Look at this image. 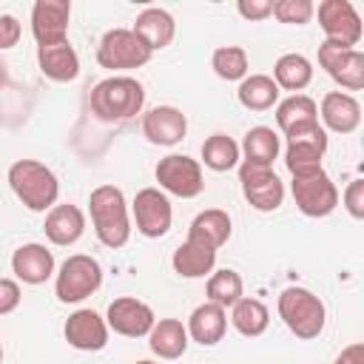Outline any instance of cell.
<instances>
[{"label": "cell", "mask_w": 364, "mask_h": 364, "mask_svg": "<svg viewBox=\"0 0 364 364\" xmlns=\"http://www.w3.org/2000/svg\"><path fill=\"white\" fill-rule=\"evenodd\" d=\"M88 213L97 239L105 247H122L131 239V216H128V202L125 193L117 185H100L88 196Z\"/></svg>", "instance_id": "cell-1"}, {"label": "cell", "mask_w": 364, "mask_h": 364, "mask_svg": "<svg viewBox=\"0 0 364 364\" xmlns=\"http://www.w3.org/2000/svg\"><path fill=\"white\" fill-rule=\"evenodd\" d=\"M145 105V88L134 77L114 74L91 88V111L105 122L134 119Z\"/></svg>", "instance_id": "cell-2"}, {"label": "cell", "mask_w": 364, "mask_h": 364, "mask_svg": "<svg viewBox=\"0 0 364 364\" xmlns=\"http://www.w3.org/2000/svg\"><path fill=\"white\" fill-rule=\"evenodd\" d=\"M9 185H11L14 196L34 213L51 210L60 196L57 173L37 159H17L9 168Z\"/></svg>", "instance_id": "cell-3"}, {"label": "cell", "mask_w": 364, "mask_h": 364, "mask_svg": "<svg viewBox=\"0 0 364 364\" xmlns=\"http://www.w3.org/2000/svg\"><path fill=\"white\" fill-rule=\"evenodd\" d=\"M279 316L296 338H318L327 321L324 301L307 287H284L279 293Z\"/></svg>", "instance_id": "cell-4"}, {"label": "cell", "mask_w": 364, "mask_h": 364, "mask_svg": "<svg viewBox=\"0 0 364 364\" xmlns=\"http://www.w3.org/2000/svg\"><path fill=\"white\" fill-rule=\"evenodd\" d=\"M102 284V267L94 256L85 253H74L68 256L54 279V293L63 304H77L88 296H94Z\"/></svg>", "instance_id": "cell-5"}, {"label": "cell", "mask_w": 364, "mask_h": 364, "mask_svg": "<svg viewBox=\"0 0 364 364\" xmlns=\"http://www.w3.org/2000/svg\"><path fill=\"white\" fill-rule=\"evenodd\" d=\"M151 48L131 31V28H111L102 34L97 46V63L108 71H128L139 68L151 60Z\"/></svg>", "instance_id": "cell-6"}, {"label": "cell", "mask_w": 364, "mask_h": 364, "mask_svg": "<svg viewBox=\"0 0 364 364\" xmlns=\"http://www.w3.org/2000/svg\"><path fill=\"white\" fill-rule=\"evenodd\" d=\"M290 191H293V202L296 208L310 216V219H321V216H330L338 205V188L336 182L321 171H313V173H301V176H293L290 182Z\"/></svg>", "instance_id": "cell-7"}, {"label": "cell", "mask_w": 364, "mask_h": 364, "mask_svg": "<svg viewBox=\"0 0 364 364\" xmlns=\"http://www.w3.org/2000/svg\"><path fill=\"white\" fill-rule=\"evenodd\" d=\"M156 182L162 191L182 196V199H193L202 193L205 179H202V165L196 159H191L188 154H168L156 162L154 171Z\"/></svg>", "instance_id": "cell-8"}, {"label": "cell", "mask_w": 364, "mask_h": 364, "mask_svg": "<svg viewBox=\"0 0 364 364\" xmlns=\"http://www.w3.org/2000/svg\"><path fill=\"white\" fill-rule=\"evenodd\" d=\"M239 182H242V193L250 202V208H256L262 213H270L284 202V182L267 165L242 162L239 165Z\"/></svg>", "instance_id": "cell-9"}, {"label": "cell", "mask_w": 364, "mask_h": 364, "mask_svg": "<svg viewBox=\"0 0 364 364\" xmlns=\"http://www.w3.org/2000/svg\"><path fill=\"white\" fill-rule=\"evenodd\" d=\"M131 213H134L136 230L142 236H148V239L165 236L171 230V222H173L171 199L159 188H142V191H136L134 205H131Z\"/></svg>", "instance_id": "cell-10"}, {"label": "cell", "mask_w": 364, "mask_h": 364, "mask_svg": "<svg viewBox=\"0 0 364 364\" xmlns=\"http://www.w3.org/2000/svg\"><path fill=\"white\" fill-rule=\"evenodd\" d=\"M318 26L324 40L355 48L361 40V17L350 0H324L318 3Z\"/></svg>", "instance_id": "cell-11"}, {"label": "cell", "mask_w": 364, "mask_h": 364, "mask_svg": "<svg viewBox=\"0 0 364 364\" xmlns=\"http://www.w3.org/2000/svg\"><path fill=\"white\" fill-rule=\"evenodd\" d=\"M318 63L341 88L347 91L364 88V54L358 48H347L324 40L318 46Z\"/></svg>", "instance_id": "cell-12"}, {"label": "cell", "mask_w": 364, "mask_h": 364, "mask_svg": "<svg viewBox=\"0 0 364 364\" xmlns=\"http://www.w3.org/2000/svg\"><path fill=\"white\" fill-rule=\"evenodd\" d=\"M156 316L154 310L134 299V296H119L108 304V313H105V324L108 330H114L117 336H125V338H142L151 333Z\"/></svg>", "instance_id": "cell-13"}, {"label": "cell", "mask_w": 364, "mask_h": 364, "mask_svg": "<svg viewBox=\"0 0 364 364\" xmlns=\"http://www.w3.org/2000/svg\"><path fill=\"white\" fill-rule=\"evenodd\" d=\"M327 151V131L321 125L301 131L296 136H287V151H284V165L293 176L321 171V159Z\"/></svg>", "instance_id": "cell-14"}, {"label": "cell", "mask_w": 364, "mask_h": 364, "mask_svg": "<svg viewBox=\"0 0 364 364\" xmlns=\"http://www.w3.org/2000/svg\"><path fill=\"white\" fill-rule=\"evenodd\" d=\"M68 0H37L31 6V34L37 46H54L68 40Z\"/></svg>", "instance_id": "cell-15"}, {"label": "cell", "mask_w": 364, "mask_h": 364, "mask_svg": "<svg viewBox=\"0 0 364 364\" xmlns=\"http://www.w3.org/2000/svg\"><path fill=\"white\" fill-rule=\"evenodd\" d=\"M65 341L74 347V350H82V353H97L108 344V324L100 313L82 307V310H74L68 318H65Z\"/></svg>", "instance_id": "cell-16"}, {"label": "cell", "mask_w": 364, "mask_h": 364, "mask_svg": "<svg viewBox=\"0 0 364 364\" xmlns=\"http://www.w3.org/2000/svg\"><path fill=\"white\" fill-rule=\"evenodd\" d=\"M188 134V119L179 108L173 105H156L151 108L145 117H142V136L151 142V145H176L182 142Z\"/></svg>", "instance_id": "cell-17"}, {"label": "cell", "mask_w": 364, "mask_h": 364, "mask_svg": "<svg viewBox=\"0 0 364 364\" xmlns=\"http://www.w3.org/2000/svg\"><path fill=\"white\" fill-rule=\"evenodd\" d=\"M11 273L23 284H43L54 276V253L40 242L20 245L11 253Z\"/></svg>", "instance_id": "cell-18"}, {"label": "cell", "mask_w": 364, "mask_h": 364, "mask_svg": "<svg viewBox=\"0 0 364 364\" xmlns=\"http://www.w3.org/2000/svg\"><path fill=\"white\" fill-rule=\"evenodd\" d=\"M321 122L336 134H353L361 125V105L347 91H330L321 97Z\"/></svg>", "instance_id": "cell-19"}, {"label": "cell", "mask_w": 364, "mask_h": 364, "mask_svg": "<svg viewBox=\"0 0 364 364\" xmlns=\"http://www.w3.org/2000/svg\"><path fill=\"white\" fill-rule=\"evenodd\" d=\"M276 122L284 136H296L318 125V105L307 94H290L276 105Z\"/></svg>", "instance_id": "cell-20"}, {"label": "cell", "mask_w": 364, "mask_h": 364, "mask_svg": "<svg viewBox=\"0 0 364 364\" xmlns=\"http://www.w3.org/2000/svg\"><path fill=\"white\" fill-rule=\"evenodd\" d=\"M46 239L57 247H68L74 245L82 233H85V213L77 205H54L46 213Z\"/></svg>", "instance_id": "cell-21"}, {"label": "cell", "mask_w": 364, "mask_h": 364, "mask_svg": "<svg viewBox=\"0 0 364 364\" xmlns=\"http://www.w3.org/2000/svg\"><path fill=\"white\" fill-rule=\"evenodd\" d=\"M185 330H188V338H193L196 344L213 347V344H219V341L225 338L228 313H225V307H219V304H213V301H205V304L193 307V313H191Z\"/></svg>", "instance_id": "cell-22"}, {"label": "cell", "mask_w": 364, "mask_h": 364, "mask_svg": "<svg viewBox=\"0 0 364 364\" xmlns=\"http://www.w3.org/2000/svg\"><path fill=\"white\" fill-rule=\"evenodd\" d=\"M151 51H159L165 46H171L173 34H176V23L171 17V11L159 9V6H151V9H142L134 20V28H131Z\"/></svg>", "instance_id": "cell-23"}, {"label": "cell", "mask_w": 364, "mask_h": 364, "mask_svg": "<svg viewBox=\"0 0 364 364\" xmlns=\"http://www.w3.org/2000/svg\"><path fill=\"white\" fill-rule=\"evenodd\" d=\"M37 65L43 77L54 82H71L80 74V57L68 40L54 43V46H37Z\"/></svg>", "instance_id": "cell-24"}, {"label": "cell", "mask_w": 364, "mask_h": 364, "mask_svg": "<svg viewBox=\"0 0 364 364\" xmlns=\"http://www.w3.org/2000/svg\"><path fill=\"white\" fill-rule=\"evenodd\" d=\"M171 264H173V270H176L182 279H202V276L213 273V267H216V250H213L210 245H205V242L188 236V239L173 250Z\"/></svg>", "instance_id": "cell-25"}, {"label": "cell", "mask_w": 364, "mask_h": 364, "mask_svg": "<svg viewBox=\"0 0 364 364\" xmlns=\"http://www.w3.org/2000/svg\"><path fill=\"white\" fill-rule=\"evenodd\" d=\"M148 347L154 355L165 358V361H173L179 355H185L188 350V330L179 318H159L154 321L151 333H148Z\"/></svg>", "instance_id": "cell-26"}, {"label": "cell", "mask_w": 364, "mask_h": 364, "mask_svg": "<svg viewBox=\"0 0 364 364\" xmlns=\"http://www.w3.org/2000/svg\"><path fill=\"white\" fill-rule=\"evenodd\" d=\"M230 230H233L230 216L225 210H219V208H208V210H202V213L193 216V222L188 228V236L210 245L213 250H219L230 239Z\"/></svg>", "instance_id": "cell-27"}, {"label": "cell", "mask_w": 364, "mask_h": 364, "mask_svg": "<svg viewBox=\"0 0 364 364\" xmlns=\"http://www.w3.org/2000/svg\"><path fill=\"white\" fill-rule=\"evenodd\" d=\"M279 134L267 125H256L245 134L242 145H239V154H245V162H253V165H273V159L279 156Z\"/></svg>", "instance_id": "cell-28"}, {"label": "cell", "mask_w": 364, "mask_h": 364, "mask_svg": "<svg viewBox=\"0 0 364 364\" xmlns=\"http://www.w3.org/2000/svg\"><path fill=\"white\" fill-rule=\"evenodd\" d=\"M313 80V63L304 54H282L273 65V82L284 91L299 94Z\"/></svg>", "instance_id": "cell-29"}, {"label": "cell", "mask_w": 364, "mask_h": 364, "mask_svg": "<svg viewBox=\"0 0 364 364\" xmlns=\"http://www.w3.org/2000/svg\"><path fill=\"white\" fill-rule=\"evenodd\" d=\"M236 97L247 111H267L279 102V85L267 74H247L239 82Z\"/></svg>", "instance_id": "cell-30"}, {"label": "cell", "mask_w": 364, "mask_h": 364, "mask_svg": "<svg viewBox=\"0 0 364 364\" xmlns=\"http://www.w3.org/2000/svg\"><path fill=\"white\" fill-rule=\"evenodd\" d=\"M230 324H233L242 336L256 338V336H262V333L267 330V324H270V313H267V307H264L259 299H247V296H242V299L230 307Z\"/></svg>", "instance_id": "cell-31"}, {"label": "cell", "mask_w": 364, "mask_h": 364, "mask_svg": "<svg viewBox=\"0 0 364 364\" xmlns=\"http://www.w3.org/2000/svg\"><path fill=\"white\" fill-rule=\"evenodd\" d=\"M205 293H208V301L219 304V307H233L242 296H245V284H242V276L230 267H222V270H213L208 284H205Z\"/></svg>", "instance_id": "cell-32"}, {"label": "cell", "mask_w": 364, "mask_h": 364, "mask_svg": "<svg viewBox=\"0 0 364 364\" xmlns=\"http://www.w3.org/2000/svg\"><path fill=\"white\" fill-rule=\"evenodd\" d=\"M239 156H242L239 154V145L228 134H213V136H208L202 142V162L210 171H216V173H225V171L236 168L239 165Z\"/></svg>", "instance_id": "cell-33"}, {"label": "cell", "mask_w": 364, "mask_h": 364, "mask_svg": "<svg viewBox=\"0 0 364 364\" xmlns=\"http://www.w3.org/2000/svg\"><path fill=\"white\" fill-rule=\"evenodd\" d=\"M210 68L216 71V77L233 82V80H245L247 77V51L242 46H219L210 57Z\"/></svg>", "instance_id": "cell-34"}, {"label": "cell", "mask_w": 364, "mask_h": 364, "mask_svg": "<svg viewBox=\"0 0 364 364\" xmlns=\"http://www.w3.org/2000/svg\"><path fill=\"white\" fill-rule=\"evenodd\" d=\"M313 14H316V6L310 0H276L273 3V17L279 23L304 26V23H310Z\"/></svg>", "instance_id": "cell-35"}, {"label": "cell", "mask_w": 364, "mask_h": 364, "mask_svg": "<svg viewBox=\"0 0 364 364\" xmlns=\"http://www.w3.org/2000/svg\"><path fill=\"white\" fill-rule=\"evenodd\" d=\"M344 208L353 219H364V179H353L344 188Z\"/></svg>", "instance_id": "cell-36"}, {"label": "cell", "mask_w": 364, "mask_h": 364, "mask_svg": "<svg viewBox=\"0 0 364 364\" xmlns=\"http://www.w3.org/2000/svg\"><path fill=\"white\" fill-rule=\"evenodd\" d=\"M20 284L14 279H0V316H9L20 307Z\"/></svg>", "instance_id": "cell-37"}, {"label": "cell", "mask_w": 364, "mask_h": 364, "mask_svg": "<svg viewBox=\"0 0 364 364\" xmlns=\"http://www.w3.org/2000/svg\"><path fill=\"white\" fill-rule=\"evenodd\" d=\"M236 11L245 20H267L273 14V0H239Z\"/></svg>", "instance_id": "cell-38"}, {"label": "cell", "mask_w": 364, "mask_h": 364, "mask_svg": "<svg viewBox=\"0 0 364 364\" xmlns=\"http://www.w3.org/2000/svg\"><path fill=\"white\" fill-rule=\"evenodd\" d=\"M20 23L14 14H0V48H14L20 43Z\"/></svg>", "instance_id": "cell-39"}, {"label": "cell", "mask_w": 364, "mask_h": 364, "mask_svg": "<svg viewBox=\"0 0 364 364\" xmlns=\"http://www.w3.org/2000/svg\"><path fill=\"white\" fill-rule=\"evenodd\" d=\"M333 364H364V344H350V347H344L338 355H336V361Z\"/></svg>", "instance_id": "cell-40"}, {"label": "cell", "mask_w": 364, "mask_h": 364, "mask_svg": "<svg viewBox=\"0 0 364 364\" xmlns=\"http://www.w3.org/2000/svg\"><path fill=\"white\" fill-rule=\"evenodd\" d=\"M3 85H6V68L0 65V88H3Z\"/></svg>", "instance_id": "cell-41"}, {"label": "cell", "mask_w": 364, "mask_h": 364, "mask_svg": "<svg viewBox=\"0 0 364 364\" xmlns=\"http://www.w3.org/2000/svg\"><path fill=\"white\" fill-rule=\"evenodd\" d=\"M0 364H3V344H0Z\"/></svg>", "instance_id": "cell-42"}, {"label": "cell", "mask_w": 364, "mask_h": 364, "mask_svg": "<svg viewBox=\"0 0 364 364\" xmlns=\"http://www.w3.org/2000/svg\"><path fill=\"white\" fill-rule=\"evenodd\" d=\"M136 364H154V361H136Z\"/></svg>", "instance_id": "cell-43"}]
</instances>
